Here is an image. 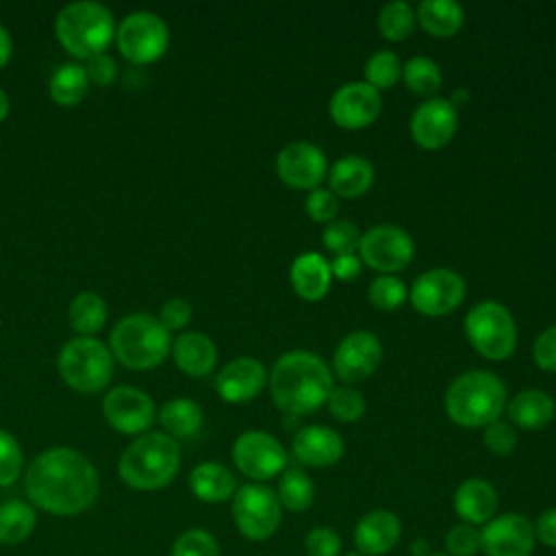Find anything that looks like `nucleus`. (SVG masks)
<instances>
[{
	"label": "nucleus",
	"instance_id": "nucleus-1",
	"mask_svg": "<svg viewBox=\"0 0 556 556\" xmlns=\"http://www.w3.org/2000/svg\"><path fill=\"white\" fill-rule=\"evenodd\" d=\"M28 502L54 517H76L93 506L100 478L93 463L72 447L41 452L24 473Z\"/></svg>",
	"mask_w": 556,
	"mask_h": 556
},
{
	"label": "nucleus",
	"instance_id": "nucleus-2",
	"mask_svg": "<svg viewBox=\"0 0 556 556\" xmlns=\"http://www.w3.org/2000/svg\"><path fill=\"white\" fill-rule=\"evenodd\" d=\"M332 369L313 352H285L269 371V393L285 415L319 410L332 391Z\"/></svg>",
	"mask_w": 556,
	"mask_h": 556
},
{
	"label": "nucleus",
	"instance_id": "nucleus-3",
	"mask_svg": "<svg viewBox=\"0 0 556 556\" xmlns=\"http://www.w3.org/2000/svg\"><path fill=\"white\" fill-rule=\"evenodd\" d=\"M508 395L504 382L484 369L456 376L443 397L447 417L460 428H486L506 410Z\"/></svg>",
	"mask_w": 556,
	"mask_h": 556
},
{
	"label": "nucleus",
	"instance_id": "nucleus-4",
	"mask_svg": "<svg viewBox=\"0 0 556 556\" xmlns=\"http://www.w3.org/2000/svg\"><path fill=\"white\" fill-rule=\"evenodd\" d=\"M180 469V447L165 432L137 437L119 456L117 473L135 491H159L167 486Z\"/></svg>",
	"mask_w": 556,
	"mask_h": 556
},
{
	"label": "nucleus",
	"instance_id": "nucleus-5",
	"mask_svg": "<svg viewBox=\"0 0 556 556\" xmlns=\"http://www.w3.org/2000/svg\"><path fill=\"white\" fill-rule=\"evenodd\" d=\"M172 350V337L154 315L132 313L111 330V354L124 367L146 371L159 367Z\"/></svg>",
	"mask_w": 556,
	"mask_h": 556
},
{
	"label": "nucleus",
	"instance_id": "nucleus-6",
	"mask_svg": "<svg viewBox=\"0 0 556 556\" xmlns=\"http://www.w3.org/2000/svg\"><path fill=\"white\" fill-rule=\"evenodd\" d=\"M59 43L76 59H91L106 50L115 37L111 11L100 2H72L63 7L54 22Z\"/></svg>",
	"mask_w": 556,
	"mask_h": 556
},
{
	"label": "nucleus",
	"instance_id": "nucleus-7",
	"mask_svg": "<svg viewBox=\"0 0 556 556\" xmlns=\"http://www.w3.org/2000/svg\"><path fill=\"white\" fill-rule=\"evenodd\" d=\"M113 354L96 337L70 339L59 352V374L78 393H98L113 378Z\"/></svg>",
	"mask_w": 556,
	"mask_h": 556
},
{
	"label": "nucleus",
	"instance_id": "nucleus-8",
	"mask_svg": "<svg viewBox=\"0 0 556 556\" xmlns=\"http://www.w3.org/2000/svg\"><path fill=\"white\" fill-rule=\"evenodd\" d=\"M465 334L471 348L486 361H506L517 348V324L513 313L495 300H484L471 306L465 317Z\"/></svg>",
	"mask_w": 556,
	"mask_h": 556
},
{
	"label": "nucleus",
	"instance_id": "nucleus-9",
	"mask_svg": "<svg viewBox=\"0 0 556 556\" xmlns=\"http://www.w3.org/2000/svg\"><path fill=\"white\" fill-rule=\"evenodd\" d=\"M232 521L248 541H267L282 521V504L276 491L263 482H248L232 495Z\"/></svg>",
	"mask_w": 556,
	"mask_h": 556
},
{
	"label": "nucleus",
	"instance_id": "nucleus-10",
	"mask_svg": "<svg viewBox=\"0 0 556 556\" xmlns=\"http://www.w3.org/2000/svg\"><path fill=\"white\" fill-rule=\"evenodd\" d=\"M122 56L135 65L159 61L169 46L167 24L152 11H135L115 30Z\"/></svg>",
	"mask_w": 556,
	"mask_h": 556
},
{
	"label": "nucleus",
	"instance_id": "nucleus-11",
	"mask_svg": "<svg viewBox=\"0 0 556 556\" xmlns=\"http://www.w3.org/2000/svg\"><path fill=\"white\" fill-rule=\"evenodd\" d=\"M232 463L245 478L265 484L287 469V450L265 430H245L232 443Z\"/></svg>",
	"mask_w": 556,
	"mask_h": 556
},
{
	"label": "nucleus",
	"instance_id": "nucleus-12",
	"mask_svg": "<svg viewBox=\"0 0 556 556\" xmlns=\"http://www.w3.org/2000/svg\"><path fill=\"white\" fill-rule=\"evenodd\" d=\"M467 293L465 278L447 267H434L415 278L408 289L413 308L426 317H443L454 313Z\"/></svg>",
	"mask_w": 556,
	"mask_h": 556
},
{
	"label": "nucleus",
	"instance_id": "nucleus-13",
	"mask_svg": "<svg viewBox=\"0 0 556 556\" xmlns=\"http://www.w3.org/2000/svg\"><path fill=\"white\" fill-rule=\"evenodd\" d=\"M358 256L363 265L393 276L408 267L415 256V243L404 228L395 224H378L361 235Z\"/></svg>",
	"mask_w": 556,
	"mask_h": 556
},
{
	"label": "nucleus",
	"instance_id": "nucleus-14",
	"mask_svg": "<svg viewBox=\"0 0 556 556\" xmlns=\"http://www.w3.org/2000/svg\"><path fill=\"white\" fill-rule=\"evenodd\" d=\"M382 361V343L369 330H354L345 334L332 354V376L345 384L367 380Z\"/></svg>",
	"mask_w": 556,
	"mask_h": 556
},
{
	"label": "nucleus",
	"instance_id": "nucleus-15",
	"mask_svg": "<svg viewBox=\"0 0 556 556\" xmlns=\"http://www.w3.org/2000/svg\"><path fill=\"white\" fill-rule=\"evenodd\" d=\"M276 174L291 189L313 191L328 176V159L311 141H291L276 156Z\"/></svg>",
	"mask_w": 556,
	"mask_h": 556
},
{
	"label": "nucleus",
	"instance_id": "nucleus-16",
	"mask_svg": "<svg viewBox=\"0 0 556 556\" xmlns=\"http://www.w3.org/2000/svg\"><path fill=\"white\" fill-rule=\"evenodd\" d=\"M380 111V91H376L365 80H352L341 85L328 102V113L332 122L345 130H361L371 126L378 119Z\"/></svg>",
	"mask_w": 556,
	"mask_h": 556
},
{
	"label": "nucleus",
	"instance_id": "nucleus-17",
	"mask_svg": "<svg viewBox=\"0 0 556 556\" xmlns=\"http://www.w3.org/2000/svg\"><path fill=\"white\" fill-rule=\"evenodd\" d=\"M484 556H532L536 534L534 523L521 513L495 515L480 528Z\"/></svg>",
	"mask_w": 556,
	"mask_h": 556
},
{
	"label": "nucleus",
	"instance_id": "nucleus-18",
	"mask_svg": "<svg viewBox=\"0 0 556 556\" xmlns=\"http://www.w3.org/2000/svg\"><path fill=\"white\" fill-rule=\"evenodd\" d=\"M102 415L109 426L122 434H141L156 419L152 397L137 387H115L102 402Z\"/></svg>",
	"mask_w": 556,
	"mask_h": 556
},
{
	"label": "nucleus",
	"instance_id": "nucleus-19",
	"mask_svg": "<svg viewBox=\"0 0 556 556\" xmlns=\"http://www.w3.org/2000/svg\"><path fill=\"white\" fill-rule=\"evenodd\" d=\"M458 128V111L447 98H428L410 117V135L424 150H439L447 146Z\"/></svg>",
	"mask_w": 556,
	"mask_h": 556
},
{
	"label": "nucleus",
	"instance_id": "nucleus-20",
	"mask_svg": "<svg viewBox=\"0 0 556 556\" xmlns=\"http://www.w3.org/2000/svg\"><path fill=\"white\" fill-rule=\"evenodd\" d=\"M267 384V369L258 358L239 356L222 367L215 378L217 395L228 404H245L254 400Z\"/></svg>",
	"mask_w": 556,
	"mask_h": 556
},
{
	"label": "nucleus",
	"instance_id": "nucleus-21",
	"mask_svg": "<svg viewBox=\"0 0 556 556\" xmlns=\"http://www.w3.org/2000/svg\"><path fill=\"white\" fill-rule=\"evenodd\" d=\"M291 452L306 467H332L343 458L345 443L341 434L328 426L311 424L293 434Z\"/></svg>",
	"mask_w": 556,
	"mask_h": 556
},
{
	"label": "nucleus",
	"instance_id": "nucleus-22",
	"mask_svg": "<svg viewBox=\"0 0 556 556\" xmlns=\"http://www.w3.org/2000/svg\"><path fill=\"white\" fill-rule=\"evenodd\" d=\"M352 536L358 554L384 556L400 543L402 521L387 508H374L356 521Z\"/></svg>",
	"mask_w": 556,
	"mask_h": 556
},
{
	"label": "nucleus",
	"instance_id": "nucleus-23",
	"mask_svg": "<svg viewBox=\"0 0 556 556\" xmlns=\"http://www.w3.org/2000/svg\"><path fill=\"white\" fill-rule=\"evenodd\" d=\"M497 491L484 478H467L454 491V513L463 523L480 528L497 515Z\"/></svg>",
	"mask_w": 556,
	"mask_h": 556
},
{
	"label": "nucleus",
	"instance_id": "nucleus-24",
	"mask_svg": "<svg viewBox=\"0 0 556 556\" xmlns=\"http://www.w3.org/2000/svg\"><path fill=\"white\" fill-rule=\"evenodd\" d=\"M289 280L298 298L306 302H319L326 298L332 282L330 265L319 252H304L291 263Z\"/></svg>",
	"mask_w": 556,
	"mask_h": 556
},
{
	"label": "nucleus",
	"instance_id": "nucleus-25",
	"mask_svg": "<svg viewBox=\"0 0 556 556\" xmlns=\"http://www.w3.org/2000/svg\"><path fill=\"white\" fill-rule=\"evenodd\" d=\"M172 354H174L176 367L187 376H195V378L211 374L217 363V348L213 339L195 330L180 332L172 343Z\"/></svg>",
	"mask_w": 556,
	"mask_h": 556
},
{
	"label": "nucleus",
	"instance_id": "nucleus-26",
	"mask_svg": "<svg viewBox=\"0 0 556 556\" xmlns=\"http://www.w3.org/2000/svg\"><path fill=\"white\" fill-rule=\"evenodd\" d=\"M189 489L200 502L222 504L232 500L239 486L235 473L226 465L217 460H204L191 469Z\"/></svg>",
	"mask_w": 556,
	"mask_h": 556
},
{
	"label": "nucleus",
	"instance_id": "nucleus-27",
	"mask_svg": "<svg viewBox=\"0 0 556 556\" xmlns=\"http://www.w3.org/2000/svg\"><path fill=\"white\" fill-rule=\"evenodd\" d=\"M376 169L361 154H345L328 169L330 191L337 198H361L374 185Z\"/></svg>",
	"mask_w": 556,
	"mask_h": 556
},
{
	"label": "nucleus",
	"instance_id": "nucleus-28",
	"mask_svg": "<svg viewBox=\"0 0 556 556\" xmlns=\"http://www.w3.org/2000/svg\"><path fill=\"white\" fill-rule=\"evenodd\" d=\"M506 413L513 426L521 430H541L552 424L556 415V404L549 393L541 389H526L506 404Z\"/></svg>",
	"mask_w": 556,
	"mask_h": 556
},
{
	"label": "nucleus",
	"instance_id": "nucleus-29",
	"mask_svg": "<svg viewBox=\"0 0 556 556\" xmlns=\"http://www.w3.org/2000/svg\"><path fill=\"white\" fill-rule=\"evenodd\" d=\"M415 17L419 26L432 37H452L465 22V11L454 0H424L419 2Z\"/></svg>",
	"mask_w": 556,
	"mask_h": 556
},
{
	"label": "nucleus",
	"instance_id": "nucleus-30",
	"mask_svg": "<svg viewBox=\"0 0 556 556\" xmlns=\"http://www.w3.org/2000/svg\"><path fill=\"white\" fill-rule=\"evenodd\" d=\"M159 421L172 439H191L202 430V408L189 397L167 400L159 410Z\"/></svg>",
	"mask_w": 556,
	"mask_h": 556
},
{
	"label": "nucleus",
	"instance_id": "nucleus-31",
	"mask_svg": "<svg viewBox=\"0 0 556 556\" xmlns=\"http://www.w3.org/2000/svg\"><path fill=\"white\" fill-rule=\"evenodd\" d=\"M37 526V508L24 500H7L0 504V545H17L26 541Z\"/></svg>",
	"mask_w": 556,
	"mask_h": 556
},
{
	"label": "nucleus",
	"instance_id": "nucleus-32",
	"mask_svg": "<svg viewBox=\"0 0 556 556\" xmlns=\"http://www.w3.org/2000/svg\"><path fill=\"white\" fill-rule=\"evenodd\" d=\"M50 98L59 106H76L89 91V78L83 65L78 63H63L54 70L48 85Z\"/></svg>",
	"mask_w": 556,
	"mask_h": 556
},
{
	"label": "nucleus",
	"instance_id": "nucleus-33",
	"mask_svg": "<svg viewBox=\"0 0 556 556\" xmlns=\"http://www.w3.org/2000/svg\"><path fill=\"white\" fill-rule=\"evenodd\" d=\"M276 495L285 510L289 513H304L315 502V484L311 476L304 469L287 467L278 476V489Z\"/></svg>",
	"mask_w": 556,
	"mask_h": 556
},
{
	"label": "nucleus",
	"instance_id": "nucleus-34",
	"mask_svg": "<svg viewBox=\"0 0 556 556\" xmlns=\"http://www.w3.org/2000/svg\"><path fill=\"white\" fill-rule=\"evenodd\" d=\"M67 321L80 337H93L106 321V302L93 291H83L72 300Z\"/></svg>",
	"mask_w": 556,
	"mask_h": 556
},
{
	"label": "nucleus",
	"instance_id": "nucleus-35",
	"mask_svg": "<svg viewBox=\"0 0 556 556\" xmlns=\"http://www.w3.org/2000/svg\"><path fill=\"white\" fill-rule=\"evenodd\" d=\"M402 80L404 85L424 98L434 96L441 85H443V76L439 65L430 59V56H413L402 65Z\"/></svg>",
	"mask_w": 556,
	"mask_h": 556
},
{
	"label": "nucleus",
	"instance_id": "nucleus-36",
	"mask_svg": "<svg viewBox=\"0 0 556 556\" xmlns=\"http://www.w3.org/2000/svg\"><path fill=\"white\" fill-rule=\"evenodd\" d=\"M415 11L404 0L387 2L378 13V30L387 41H404L415 30Z\"/></svg>",
	"mask_w": 556,
	"mask_h": 556
},
{
	"label": "nucleus",
	"instance_id": "nucleus-37",
	"mask_svg": "<svg viewBox=\"0 0 556 556\" xmlns=\"http://www.w3.org/2000/svg\"><path fill=\"white\" fill-rule=\"evenodd\" d=\"M365 83L376 91L391 89L402 78V61L391 50L374 52L365 63Z\"/></svg>",
	"mask_w": 556,
	"mask_h": 556
},
{
	"label": "nucleus",
	"instance_id": "nucleus-38",
	"mask_svg": "<svg viewBox=\"0 0 556 556\" xmlns=\"http://www.w3.org/2000/svg\"><path fill=\"white\" fill-rule=\"evenodd\" d=\"M326 406H328V413L343 421V424H352V421H358L365 410H367V402H365V395L352 387V384H339V387H332L328 400H326Z\"/></svg>",
	"mask_w": 556,
	"mask_h": 556
},
{
	"label": "nucleus",
	"instance_id": "nucleus-39",
	"mask_svg": "<svg viewBox=\"0 0 556 556\" xmlns=\"http://www.w3.org/2000/svg\"><path fill=\"white\" fill-rule=\"evenodd\" d=\"M367 298L378 311H395L408 300V289L404 280L391 274H380L367 287Z\"/></svg>",
	"mask_w": 556,
	"mask_h": 556
},
{
	"label": "nucleus",
	"instance_id": "nucleus-40",
	"mask_svg": "<svg viewBox=\"0 0 556 556\" xmlns=\"http://www.w3.org/2000/svg\"><path fill=\"white\" fill-rule=\"evenodd\" d=\"M321 241L326 250H330L334 256L341 254H356L361 245V230L350 219H334L324 226Z\"/></svg>",
	"mask_w": 556,
	"mask_h": 556
},
{
	"label": "nucleus",
	"instance_id": "nucleus-41",
	"mask_svg": "<svg viewBox=\"0 0 556 556\" xmlns=\"http://www.w3.org/2000/svg\"><path fill=\"white\" fill-rule=\"evenodd\" d=\"M169 556H219V543L204 528H187L172 543Z\"/></svg>",
	"mask_w": 556,
	"mask_h": 556
},
{
	"label": "nucleus",
	"instance_id": "nucleus-42",
	"mask_svg": "<svg viewBox=\"0 0 556 556\" xmlns=\"http://www.w3.org/2000/svg\"><path fill=\"white\" fill-rule=\"evenodd\" d=\"M24 469V454L17 439L0 428V486H11Z\"/></svg>",
	"mask_w": 556,
	"mask_h": 556
},
{
	"label": "nucleus",
	"instance_id": "nucleus-43",
	"mask_svg": "<svg viewBox=\"0 0 556 556\" xmlns=\"http://www.w3.org/2000/svg\"><path fill=\"white\" fill-rule=\"evenodd\" d=\"M482 552L480 528L469 523H454L445 534V554L447 556H476Z\"/></svg>",
	"mask_w": 556,
	"mask_h": 556
},
{
	"label": "nucleus",
	"instance_id": "nucleus-44",
	"mask_svg": "<svg viewBox=\"0 0 556 556\" xmlns=\"http://www.w3.org/2000/svg\"><path fill=\"white\" fill-rule=\"evenodd\" d=\"M343 541L330 526H313L304 536L306 556H341Z\"/></svg>",
	"mask_w": 556,
	"mask_h": 556
},
{
	"label": "nucleus",
	"instance_id": "nucleus-45",
	"mask_svg": "<svg viewBox=\"0 0 556 556\" xmlns=\"http://www.w3.org/2000/svg\"><path fill=\"white\" fill-rule=\"evenodd\" d=\"M304 211L313 222L330 224L339 215V198L330 189L317 187V189L308 191V195L304 200Z\"/></svg>",
	"mask_w": 556,
	"mask_h": 556
},
{
	"label": "nucleus",
	"instance_id": "nucleus-46",
	"mask_svg": "<svg viewBox=\"0 0 556 556\" xmlns=\"http://www.w3.org/2000/svg\"><path fill=\"white\" fill-rule=\"evenodd\" d=\"M484 445L495 456H508L517 447V432L508 421H493L484 428Z\"/></svg>",
	"mask_w": 556,
	"mask_h": 556
},
{
	"label": "nucleus",
	"instance_id": "nucleus-47",
	"mask_svg": "<svg viewBox=\"0 0 556 556\" xmlns=\"http://www.w3.org/2000/svg\"><path fill=\"white\" fill-rule=\"evenodd\" d=\"M191 317H193V308H191V304H189L187 300H182V298H169V300L161 306L156 319L161 321V326H163L167 332H172V330H182V328H187L189 321H191Z\"/></svg>",
	"mask_w": 556,
	"mask_h": 556
},
{
	"label": "nucleus",
	"instance_id": "nucleus-48",
	"mask_svg": "<svg viewBox=\"0 0 556 556\" xmlns=\"http://www.w3.org/2000/svg\"><path fill=\"white\" fill-rule=\"evenodd\" d=\"M534 363L539 369L543 371H556V324L545 328L536 341H534V350H532Z\"/></svg>",
	"mask_w": 556,
	"mask_h": 556
},
{
	"label": "nucleus",
	"instance_id": "nucleus-49",
	"mask_svg": "<svg viewBox=\"0 0 556 556\" xmlns=\"http://www.w3.org/2000/svg\"><path fill=\"white\" fill-rule=\"evenodd\" d=\"M85 72H87L89 80H93L100 87H106V85H111L117 78V63H115V59L111 54L100 52V54L87 59Z\"/></svg>",
	"mask_w": 556,
	"mask_h": 556
},
{
	"label": "nucleus",
	"instance_id": "nucleus-50",
	"mask_svg": "<svg viewBox=\"0 0 556 556\" xmlns=\"http://www.w3.org/2000/svg\"><path fill=\"white\" fill-rule=\"evenodd\" d=\"M328 265H330L332 278H337L339 282H352L361 274V269H363V261H361L358 254L334 256Z\"/></svg>",
	"mask_w": 556,
	"mask_h": 556
},
{
	"label": "nucleus",
	"instance_id": "nucleus-51",
	"mask_svg": "<svg viewBox=\"0 0 556 556\" xmlns=\"http://www.w3.org/2000/svg\"><path fill=\"white\" fill-rule=\"evenodd\" d=\"M534 534H536V541L556 549V506L539 515V519L534 521Z\"/></svg>",
	"mask_w": 556,
	"mask_h": 556
},
{
	"label": "nucleus",
	"instance_id": "nucleus-52",
	"mask_svg": "<svg viewBox=\"0 0 556 556\" xmlns=\"http://www.w3.org/2000/svg\"><path fill=\"white\" fill-rule=\"evenodd\" d=\"M11 52H13V41H11V35L7 33V28L0 24V70L9 63L11 59Z\"/></svg>",
	"mask_w": 556,
	"mask_h": 556
},
{
	"label": "nucleus",
	"instance_id": "nucleus-53",
	"mask_svg": "<svg viewBox=\"0 0 556 556\" xmlns=\"http://www.w3.org/2000/svg\"><path fill=\"white\" fill-rule=\"evenodd\" d=\"M469 89L467 87H460V89H456L447 100H450V104L454 106V109H458V106H463V104H467L469 102Z\"/></svg>",
	"mask_w": 556,
	"mask_h": 556
},
{
	"label": "nucleus",
	"instance_id": "nucleus-54",
	"mask_svg": "<svg viewBox=\"0 0 556 556\" xmlns=\"http://www.w3.org/2000/svg\"><path fill=\"white\" fill-rule=\"evenodd\" d=\"M413 554H415V556H430V554H428V541L417 539V541L413 543Z\"/></svg>",
	"mask_w": 556,
	"mask_h": 556
},
{
	"label": "nucleus",
	"instance_id": "nucleus-55",
	"mask_svg": "<svg viewBox=\"0 0 556 556\" xmlns=\"http://www.w3.org/2000/svg\"><path fill=\"white\" fill-rule=\"evenodd\" d=\"M7 115H9V98H7V93L0 89V122H4Z\"/></svg>",
	"mask_w": 556,
	"mask_h": 556
},
{
	"label": "nucleus",
	"instance_id": "nucleus-56",
	"mask_svg": "<svg viewBox=\"0 0 556 556\" xmlns=\"http://www.w3.org/2000/svg\"><path fill=\"white\" fill-rule=\"evenodd\" d=\"M430 556H447V554H430Z\"/></svg>",
	"mask_w": 556,
	"mask_h": 556
},
{
	"label": "nucleus",
	"instance_id": "nucleus-57",
	"mask_svg": "<svg viewBox=\"0 0 556 556\" xmlns=\"http://www.w3.org/2000/svg\"><path fill=\"white\" fill-rule=\"evenodd\" d=\"M345 556H363V554H345Z\"/></svg>",
	"mask_w": 556,
	"mask_h": 556
}]
</instances>
